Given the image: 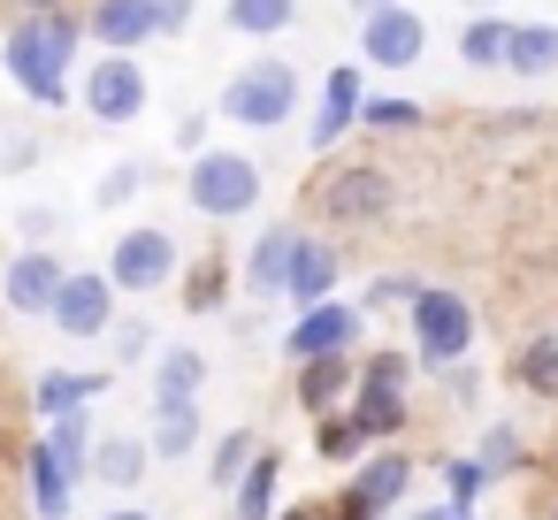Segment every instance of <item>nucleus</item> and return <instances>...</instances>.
Instances as JSON below:
<instances>
[{"label": "nucleus", "mask_w": 558, "mask_h": 520, "mask_svg": "<svg viewBox=\"0 0 558 520\" xmlns=\"http://www.w3.org/2000/svg\"><path fill=\"white\" fill-rule=\"evenodd\" d=\"M77 39H85V24H77L70 9H32V16H16L9 39H0V62H9V77H16L39 108H62V100H70Z\"/></svg>", "instance_id": "f257e3e1"}, {"label": "nucleus", "mask_w": 558, "mask_h": 520, "mask_svg": "<svg viewBox=\"0 0 558 520\" xmlns=\"http://www.w3.org/2000/svg\"><path fill=\"white\" fill-rule=\"evenodd\" d=\"M405 383H413V360H405V352H375V360H360L344 421L360 428V444H367V451H375L383 436H398V428H405Z\"/></svg>", "instance_id": "f03ea898"}, {"label": "nucleus", "mask_w": 558, "mask_h": 520, "mask_svg": "<svg viewBox=\"0 0 558 520\" xmlns=\"http://www.w3.org/2000/svg\"><path fill=\"white\" fill-rule=\"evenodd\" d=\"M291 108H299V70L276 62V55L245 62V70L222 85V116H230L238 131H276V123H291Z\"/></svg>", "instance_id": "7ed1b4c3"}, {"label": "nucleus", "mask_w": 558, "mask_h": 520, "mask_svg": "<svg viewBox=\"0 0 558 520\" xmlns=\"http://www.w3.org/2000/svg\"><path fill=\"white\" fill-rule=\"evenodd\" d=\"M184 199L215 222H238L260 207V161L253 154H192V177H184Z\"/></svg>", "instance_id": "20e7f679"}, {"label": "nucleus", "mask_w": 558, "mask_h": 520, "mask_svg": "<svg viewBox=\"0 0 558 520\" xmlns=\"http://www.w3.org/2000/svg\"><path fill=\"white\" fill-rule=\"evenodd\" d=\"M466 344H474V306L459 299V291H436V283H421L413 291V367H451V360H466Z\"/></svg>", "instance_id": "39448f33"}, {"label": "nucleus", "mask_w": 558, "mask_h": 520, "mask_svg": "<svg viewBox=\"0 0 558 520\" xmlns=\"http://www.w3.org/2000/svg\"><path fill=\"white\" fill-rule=\"evenodd\" d=\"M405 489H413V459H405V451H375V459H367V467L329 497V512H322V520H383Z\"/></svg>", "instance_id": "423d86ee"}, {"label": "nucleus", "mask_w": 558, "mask_h": 520, "mask_svg": "<svg viewBox=\"0 0 558 520\" xmlns=\"http://www.w3.org/2000/svg\"><path fill=\"white\" fill-rule=\"evenodd\" d=\"M146 100H154V85H146L138 55H100V62L85 70V108H93V123H138Z\"/></svg>", "instance_id": "0eeeda50"}, {"label": "nucleus", "mask_w": 558, "mask_h": 520, "mask_svg": "<svg viewBox=\"0 0 558 520\" xmlns=\"http://www.w3.org/2000/svg\"><path fill=\"white\" fill-rule=\"evenodd\" d=\"M47 322H54L62 337H108V329H116V283H108L100 268L62 276L54 299H47Z\"/></svg>", "instance_id": "6e6552de"}, {"label": "nucleus", "mask_w": 558, "mask_h": 520, "mask_svg": "<svg viewBox=\"0 0 558 520\" xmlns=\"http://www.w3.org/2000/svg\"><path fill=\"white\" fill-rule=\"evenodd\" d=\"M100 276H108L116 291H138V299L161 291V283L177 276V238H169V230H123Z\"/></svg>", "instance_id": "1a4fd4ad"}, {"label": "nucleus", "mask_w": 558, "mask_h": 520, "mask_svg": "<svg viewBox=\"0 0 558 520\" xmlns=\"http://www.w3.org/2000/svg\"><path fill=\"white\" fill-rule=\"evenodd\" d=\"M314 199H322L329 222H383L390 215V177L367 169V161H352V169H329L314 184Z\"/></svg>", "instance_id": "9d476101"}, {"label": "nucleus", "mask_w": 558, "mask_h": 520, "mask_svg": "<svg viewBox=\"0 0 558 520\" xmlns=\"http://www.w3.org/2000/svg\"><path fill=\"white\" fill-rule=\"evenodd\" d=\"M421 47H428V24H421L413 9H375V16H360V62H367V70H413Z\"/></svg>", "instance_id": "9b49d317"}, {"label": "nucleus", "mask_w": 558, "mask_h": 520, "mask_svg": "<svg viewBox=\"0 0 558 520\" xmlns=\"http://www.w3.org/2000/svg\"><path fill=\"white\" fill-rule=\"evenodd\" d=\"M352 337H360V306H344V299L329 291V299L299 306L283 352H291V360H322V352H352Z\"/></svg>", "instance_id": "f8f14e48"}, {"label": "nucleus", "mask_w": 558, "mask_h": 520, "mask_svg": "<svg viewBox=\"0 0 558 520\" xmlns=\"http://www.w3.org/2000/svg\"><path fill=\"white\" fill-rule=\"evenodd\" d=\"M85 39H100L108 55H138L154 39V9H146V0H93V9H85Z\"/></svg>", "instance_id": "ddd939ff"}, {"label": "nucleus", "mask_w": 558, "mask_h": 520, "mask_svg": "<svg viewBox=\"0 0 558 520\" xmlns=\"http://www.w3.org/2000/svg\"><path fill=\"white\" fill-rule=\"evenodd\" d=\"M276 482H283V451L260 444V451L238 467V482H230V520H268V512H276Z\"/></svg>", "instance_id": "4468645a"}, {"label": "nucleus", "mask_w": 558, "mask_h": 520, "mask_svg": "<svg viewBox=\"0 0 558 520\" xmlns=\"http://www.w3.org/2000/svg\"><path fill=\"white\" fill-rule=\"evenodd\" d=\"M352 116H360V70H329V77H322V108H314L306 146H314V154H322V146H337V138L352 131Z\"/></svg>", "instance_id": "2eb2a0df"}, {"label": "nucleus", "mask_w": 558, "mask_h": 520, "mask_svg": "<svg viewBox=\"0 0 558 520\" xmlns=\"http://www.w3.org/2000/svg\"><path fill=\"white\" fill-rule=\"evenodd\" d=\"M70 268L47 253V245H32V253H16L9 261V306L16 314H47V299H54V283H62Z\"/></svg>", "instance_id": "dca6fc26"}, {"label": "nucleus", "mask_w": 558, "mask_h": 520, "mask_svg": "<svg viewBox=\"0 0 558 520\" xmlns=\"http://www.w3.org/2000/svg\"><path fill=\"white\" fill-rule=\"evenodd\" d=\"M207 390V352L199 344H169L154 360V406H199Z\"/></svg>", "instance_id": "f3484780"}, {"label": "nucleus", "mask_w": 558, "mask_h": 520, "mask_svg": "<svg viewBox=\"0 0 558 520\" xmlns=\"http://www.w3.org/2000/svg\"><path fill=\"white\" fill-rule=\"evenodd\" d=\"M352 352H322V360H299V406L306 413H337L352 398Z\"/></svg>", "instance_id": "a211bd4d"}, {"label": "nucleus", "mask_w": 558, "mask_h": 520, "mask_svg": "<svg viewBox=\"0 0 558 520\" xmlns=\"http://www.w3.org/2000/svg\"><path fill=\"white\" fill-rule=\"evenodd\" d=\"M283 291H291L299 306L329 299V291H337V253H329L322 238H299V245H291V268H283Z\"/></svg>", "instance_id": "6ab92c4d"}, {"label": "nucleus", "mask_w": 558, "mask_h": 520, "mask_svg": "<svg viewBox=\"0 0 558 520\" xmlns=\"http://www.w3.org/2000/svg\"><path fill=\"white\" fill-rule=\"evenodd\" d=\"M93 436H100V428H93V413L77 406V413H54L39 444H47V459H54L70 482H85V467H93Z\"/></svg>", "instance_id": "aec40b11"}, {"label": "nucleus", "mask_w": 558, "mask_h": 520, "mask_svg": "<svg viewBox=\"0 0 558 520\" xmlns=\"http://www.w3.org/2000/svg\"><path fill=\"white\" fill-rule=\"evenodd\" d=\"M505 70L512 77H550L558 70V24H505Z\"/></svg>", "instance_id": "412c9836"}, {"label": "nucleus", "mask_w": 558, "mask_h": 520, "mask_svg": "<svg viewBox=\"0 0 558 520\" xmlns=\"http://www.w3.org/2000/svg\"><path fill=\"white\" fill-rule=\"evenodd\" d=\"M24 474H32V512L39 520H70V505H77V482L47 459V444H32L24 451Z\"/></svg>", "instance_id": "4be33fe9"}, {"label": "nucleus", "mask_w": 558, "mask_h": 520, "mask_svg": "<svg viewBox=\"0 0 558 520\" xmlns=\"http://www.w3.org/2000/svg\"><path fill=\"white\" fill-rule=\"evenodd\" d=\"M291 245H299V230H291V222H276V230H260V245L245 253V283H253V291H283V268H291Z\"/></svg>", "instance_id": "5701e85b"}, {"label": "nucleus", "mask_w": 558, "mask_h": 520, "mask_svg": "<svg viewBox=\"0 0 558 520\" xmlns=\"http://www.w3.org/2000/svg\"><path fill=\"white\" fill-rule=\"evenodd\" d=\"M100 390H108V375H70V367H47L32 398H39V413L54 421V413H77V406H93Z\"/></svg>", "instance_id": "b1692460"}, {"label": "nucleus", "mask_w": 558, "mask_h": 520, "mask_svg": "<svg viewBox=\"0 0 558 520\" xmlns=\"http://www.w3.org/2000/svg\"><path fill=\"white\" fill-rule=\"evenodd\" d=\"M146 451H154V459H192V451H199V406H154Z\"/></svg>", "instance_id": "393cba45"}, {"label": "nucleus", "mask_w": 558, "mask_h": 520, "mask_svg": "<svg viewBox=\"0 0 558 520\" xmlns=\"http://www.w3.org/2000/svg\"><path fill=\"white\" fill-rule=\"evenodd\" d=\"M146 459H154V451H146L138 436H100V444H93V467H85V474H100L108 489H131V482L146 474Z\"/></svg>", "instance_id": "a878e982"}, {"label": "nucleus", "mask_w": 558, "mask_h": 520, "mask_svg": "<svg viewBox=\"0 0 558 520\" xmlns=\"http://www.w3.org/2000/svg\"><path fill=\"white\" fill-rule=\"evenodd\" d=\"M512 383H520V390H535V398H558V329H543V337H527V344H520Z\"/></svg>", "instance_id": "bb28decb"}, {"label": "nucleus", "mask_w": 558, "mask_h": 520, "mask_svg": "<svg viewBox=\"0 0 558 520\" xmlns=\"http://www.w3.org/2000/svg\"><path fill=\"white\" fill-rule=\"evenodd\" d=\"M291 16H299V0H230V9H222V24L245 32V39H268V32H283Z\"/></svg>", "instance_id": "cd10ccee"}, {"label": "nucleus", "mask_w": 558, "mask_h": 520, "mask_svg": "<svg viewBox=\"0 0 558 520\" xmlns=\"http://www.w3.org/2000/svg\"><path fill=\"white\" fill-rule=\"evenodd\" d=\"M459 62H466V70H505V16H466Z\"/></svg>", "instance_id": "c85d7f7f"}, {"label": "nucleus", "mask_w": 558, "mask_h": 520, "mask_svg": "<svg viewBox=\"0 0 558 520\" xmlns=\"http://www.w3.org/2000/svg\"><path fill=\"white\" fill-rule=\"evenodd\" d=\"M314 451H322L329 467H352V459H367V444H360V428L344 421V406H337V413H314Z\"/></svg>", "instance_id": "c756f323"}, {"label": "nucleus", "mask_w": 558, "mask_h": 520, "mask_svg": "<svg viewBox=\"0 0 558 520\" xmlns=\"http://www.w3.org/2000/svg\"><path fill=\"white\" fill-rule=\"evenodd\" d=\"M474 467L497 482V474H512V467H527V444H520V428L512 421H497V428H482V451H474Z\"/></svg>", "instance_id": "7c9ffc66"}, {"label": "nucleus", "mask_w": 558, "mask_h": 520, "mask_svg": "<svg viewBox=\"0 0 558 520\" xmlns=\"http://www.w3.org/2000/svg\"><path fill=\"white\" fill-rule=\"evenodd\" d=\"M421 123V100H390V93H360V116H352V131H413Z\"/></svg>", "instance_id": "2f4dec72"}, {"label": "nucleus", "mask_w": 558, "mask_h": 520, "mask_svg": "<svg viewBox=\"0 0 558 520\" xmlns=\"http://www.w3.org/2000/svg\"><path fill=\"white\" fill-rule=\"evenodd\" d=\"M253 451H260V436H253V428H230V436L215 444V482L230 489V482H238V467H245Z\"/></svg>", "instance_id": "473e14b6"}, {"label": "nucleus", "mask_w": 558, "mask_h": 520, "mask_svg": "<svg viewBox=\"0 0 558 520\" xmlns=\"http://www.w3.org/2000/svg\"><path fill=\"white\" fill-rule=\"evenodd\" d=\"M146 184V161H116L108 177H100V192H93V207H123L131 192Z\"/></svg>", "instance_id": "72a5a7b5"}, {"label": "nucleus", "mask_w": 558, "mask_h": 520, "mask_svg": "<svg viewBox=\"0 0 558 520\" xmlns=\"http://www.w3.org/2000/svg\"><path fill=\"white\" fill-rule=\"evenodd\" d=\"M444 489H451L444 505H474V497L489 489V474H482L474 459H444Z\"/></svg>", "instance_id": "f704fd0d"}, {"label": "nucleus", "mask_w": 558, "mask_h": 520, "mask_svg": "<svg viewBox=\"0 0 558 520\" xmlns=\"http://www.w3.org/2000/svg\"><path fill=\"white\" fill-rule=\"evenodd\" d=\"M413 291H421L413 276H375V283H367V299H360V314H383V306H413Z\"/></svg>", "instance_id": "c9c22d12"}, {"label": "nucleus", "mask_w": 558, "mask_h": 520, "mask_svg": "<svg viewBox=\"0 0 558 520\" xmlns=\"http://www.w3.org/2000/svg\"><path fill=\"white\" fill-rule=\"evenodd\" d=\"M215 306H222V268L199 261V276H192V314H215Z\"/></svg>", "instance_id": "e433bc0d"}, {"label": "nucleus", "mask_w": 558, "mask_h": 520, "mask_svg": "<svg viewBox=\"0 0 558 520\" xmlns=\"http://www.w3.org/2000/svg\"><path fill=\"white\" fill-rule=\"evenodd\" d=\"M436 383L459 398V406H474V390H482V367H466V360H451V367H436Z\"/></svg>", "instance_id": "4c0bfd02"}, {"label": "nucleus", "mask_w": 558, "mask_h": 520, "mask_svg": "<svg viewBox=\"0 0 558 520\" xmlns=\"http://www.w3.org/2000/svg\"><path fill=\"white\" fill-rule=\"evenodd\" d=\"M146 9H154V39H177L192 24V0H146Z\"/></svg>", "instance_id": "58836bf2"}, {"label": "nucleus", "mask_w": 558, "mask_h": 520, "mask_svg": "<svg viewBox=\"0 0 558 520\" xmlns=\"http://www.w3.org/2000/svg\"><path fill=\"white\" fill-rule=\"evenodd\" d=\"M116 352H123V360H146V352H154V329H146V322H123V329H116Z\"/></svg>", "instance_id": "ea45409f"}, {"label": "nucleus", "mask_w": 558, "mask_h": 520, "mask_svg": "<svg viewBox=\"0 0 558 520\" xmlns=\"http://www.w3.org/2000/svg\"><path fill=\"white\" fill-rule=\"evenodd\" d=\"M199 138H207V116H184V123H177V146H184V154H207Z\"/></svg>", "instance_id": "a19ab883"}, {"label": "nucleus", "mask_w": 558, "mask_h": 520, "mask_svg": "<svg viewBox=\"0 0 558 520\" xmlns=\"http://www.w3.org/2000/svg\"><path fill=\"white\" fill-rule=\"evenodd\" d=\"M421 520H474V505H428Z\"/></svg>", "instance_id": "79ce46f5"}, {"label": "nucleus", "mask_w": 558, "mask_h": 520, "mask_svg": "<svg viewBox=\"0 0 558 520\" xmlns=\"http://www.w3.org/2000/svg\"><path fill=\"white\" fill-rule=\"evenodd\" d=\"M268 520H322V505H299V512H268Z\"/></svg>", "instance_id": "37998d69"}, {"label": "nucleus", "mask_w": 558, "mask_h": 520, "mask_svg": "<svg viewBox=\"0 0 558 520\" xmlns=\"http://www.w3.org/2000/svg\"><path fill=\"white\" fill-rule=\"evenodd\" d=\"M352 9H360V16H375V9H398V0H352Z\"/></svg>", "instance_id": "c03bdc74"}, {"label": "nucleus", "mask_w": 558, "mask_h": 520, "mask_svg": "<svg viewBox=\"0 0 558 520\" xmlns=\"http://www.w3.org/2000/svg\"><path fill=\"white\" fill-rule=\"evenodd\" d=\"M16 9H24V16H32V9H62V0H16Z\"/></svg>", "instance_id": "a18cd8bd"}, {"label": "nucleus", "mask_w": 558, "mask_h": 520, "mask_svg": "<svg viewBox=\"0 0 558 520\" xmlns=\"http://www.w3.org/2000/svg\"><path fill=\"white\" fill-rule=\"evenodd\" d=\"M100 520H146V512H131V505H123V512H100Z\"/></svg>", "instance_id": "49530a36"}, {"label": "nucleus", "mask_w": 558, "mask_h": 520, "mask_svg": "<svg viewBox=\"0 0 558 520\" xmlns=\"http://www.w3.org/2000/svg\"><path fill=\"white\" fill-rule=\"evenodd\" d=\"M466 9H474V16H489V9H497V0H466Z\"/></svg>", "instance_id": "de8ad7c7"}, {"label": "nucleus", "mask_w": 558, "mask_h": 520, "mask_svg": "<svg viewBox=\"0 0 558 520\" xmlns=\"http://www.w3.org/2000/svg\"><path fill=\"white\" fill-rule=\"evenodd\" d=\"M550 520H558V512H550Z\"/></svg>", "instance_id": "09e8293b"}]
</instances>
